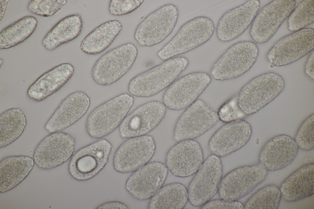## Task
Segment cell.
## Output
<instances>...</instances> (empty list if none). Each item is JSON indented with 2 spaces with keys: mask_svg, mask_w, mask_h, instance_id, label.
Returning a JSON list of instances; mask_svg holds the SVG:
<instances>
[{
  "mask_svg": "<svg viewBox=\"0 0 314 209\" xmlns=\"http://www.w3.org/2000/svg\"><path fill=\"white\" fill-rule=\"evenodd\" d=\"M188 64L184 57L168 59L133 78L128 85V92L138 97L154 96L170 86Z\"/></svg>",
  "mask_w": 314,
  "mask_h": 209,
  "instance_id": "cell-1",
  "label": "cell"
},
{
  "mask_svg": "<svg viewBox=\"0 0 314 209\" xmlns=\"http://www.w3.org/2000/svg\"><path fill=\"white\" fill-rule=\"evenodd\" d=\"M134 102L130 95L124 93L98 106L88 115L86 129L91 137L101 139L108 135L120 125Z\"/></svg>",
  "mask_w": 314,
  "mask_h": 209,
  "instance_id": "cell-2",
  "label": "cell"
},
{
  "mask_svg": "<svg viewBox=\"0 0 314 209\" xmlns=\"http://www.w3.org/2000/svg\"><path fill=\"white\" fill-rule=\"evenodd\" d=\"M285 82L282 77L273 72L254 78L241 89L238 95L239 106L246 115L258 112L283 90Z\"/></svg>",
  "mask_w": 314,
  "mask_h": 209,
  "instance_id": "cell-3",
  "label": "cell"
},
{
  "mask_svg": "<svg viewBox=\"0 0 314 209\" xmlns=\"http://www.w3.org/2000/svg\"><path fill=\"white\" fill-rule=\"evenodd\" d=\"M212 20L200 16L187 22L173 38L158 52L160 58L168 60L193 50L209 40L214 32Z\"/></svg>",
  "mask_w": 314,
  "mask_h": 209,
  "instance_id": "cell-4",
  "label": "cell"
},
{
  "mask_svg": "<svg viewBox=\"0 0 314 209\" xmlns=\"http://www.w3.org/2000/svg\"><path fill=\"white\" fill-rule=\"evenodd\" d=\"M138 54L136 47L128 43L114 48L96 62L91 70L94 81L102 86L110 85L119 80L130 69Z\"/></svg>",
  "mask_w": 314,
  "mask_h": 209,
  "instance_id": "cell-5",
  "label": "cell"
},
{
  "mask_svg": "<svg viewBox=\"0 0 314 209\" xmlns=\"http://www.w3.org/2000/svg\"><path fill=\"white\" fill-rule=\"evenodd\" d=\"M259 53L255 43L238 42L228 48L214 64L211 75L217 80L235 78L248 71L255 62Z\"/></svg>",
  "mask_w": 314,
  "mask_h": 209,
  "instance_id": "cell-6",
  "label": "cell"
},
{
  "mask_svg": "<svg viewBox=\"0 0 314 209\" xmlns=\"http://www.w3.org/2000/svg\"><path fill=\"white\" fill-rule=\"evenodd\" d=\"M112 147L108 140L103 139L79 150L69 162L70 174L78 181H86L93 178L107 164Z\"/></svg>",
  "mask_w": 314,
  "mask_h": 209,
  "instance_id": "cell-7",
  "label": "cell"
},
{
  "mask_svg": "<svg viewBox=\"0 0 314 209\" xmlns=\"http://www.w3.org/2000/svg\"><path fill=\"white\" fill-rule=\"evenodd\" d=\"M177 7L165 5L151 13L137 27L134 38L140 45L151 47L165 39L173 30L178 15Z\"/></svg>",
  "mask_w": 314,
  "mask_h": 209,
  "instance_id": "cell-8",
  "label": "cell"
},
{
  "mask_svg": "<svg viewBox=\"0 0 314 209\" xmlns=\"http://www.w3.org/2000/svg\"><path fill=\"white\" fill-rule=\"evenodd\" d=\"M219 120L217 112L204 101L197 100L178 119L173 139L177 142L193 139L211 129Z\"/></svg>",
  "mask_w": 314,
  "mask_h": 209,
  "instance_id": "cell-9",
  "label": "cell"
},
{
  "mask_svg": "<svg viewBox=\"0 0 314 209\" xmlns=\"http://www.w3.org/2000/svg\"><path fill=\"white\" fill-rule=\"evenodd\" d=\"M211 81L210 75L205 72H194L186 74L170 86L163 95V103L172 110L188 108L197 100Z\"/></svg>",
  "mask_w": 314,
  "mask_h": 209,
  "instance_id": "cell-10",
  "label": "cell"
},
{
  "mask_svg": "<svg viewBox=\"0 0 314 209\" xmlns=\"http://www.w3.org/2000/svg\"><path fill=\"white\" fill-rule=\"evenodd\" d=\"M314 30L303 28L280 40L269 51L267 57L273 68L292 63L313 50Z\"/></svg>",
  "mask_w": 314,
  "mask_h": 209,
  "instance_id": "cell-11",
  "label": "cell"
},
{
  "mask_svg": "<svg viewBox=\"0 0 314 209\" xmlns=\"http://www.w3.org/2000/svg\"><path fill=\"white\" fill-rule=\"evenodd\" d=\"M267 174V171L260 163L235 169L221 180L218 189L219 196L223 199L236 200L252 191Z\"/></svg>",
  "mask_w": 314,
  "mask_h": 209,
  "instance_id": "cell-12",
  "label": "cell"
},
{
  "mask_svg": "<svg viewBox=\"0 0 314 209\" xmlns=\"http://www.w3.org/2000/svg\"><path fill=\"white\" fill-rule=\"evenodd\" d=\"M75 144L74 139L68 133L59 131L51 133L34 150L35 163L39 168L45 170L59 166L72 157Z\"/></svg>",
  "mask_w": 314,
  "mask_h": 209,
  "instance_id": "cell-13",
  "label": "cell"
},
{
  "mask_svg": "<svg viewBox=\"0 0 314 209\" xmlns=\"http://www.w3.org/2000/svg\"><path fill=\"white\" fill-rule=\"evenodd\" d=\"M156 145L151 136L130 138L121 144L115 152L113 165L117 172L126 173L136 171L147 164L154 155Z\"/></svg>",
  "mask_w": 314,
  "mask_h": 209,
  "instance_id": "cell-14",
  "label": "cell"
},
{
  "mask_svg": "<svg viewBox=\"0 0 314 209\" xmlns=\"http://www.w3.org/2000/svg\"><path fill=\"white\" fill-rule=\"evenodd\" d=\"M222 174L220 157L214 154L203 162L190 182L188 200L195 206H202L214 196L218 189Z\"/></svg>",
  "mask_w": 314,
  "mask_h": 209,
  "instance_id": "cell-15",
  "label": "cell"
},
{
  "mask_svg": "<svg viewBox=\"0 0 314 209\" xmlns=\"http://www.w3.org/2000/svg\"><path fill=\"white\" fill-rule=\"evenodd\" d=\"M296 3L294 0H276L265 6L252 22L250 30L252 38L259 43L268 41L289 17Z\"/></svg>",
  "mask_w": 314,
  "mask_h": 209,
  "instance_id": "cell-16",
  "label": "cell"
},
{
  "mask_svg": "<svg viewBox=\"0 0 314 209\" xmlns=\"http://www.w3.org/2000/svg\"><path fill=\"white\" fill-rule=\"evenodd\" d=\"M166 107L163 103L152 101L136 108L123 121L119 132L123 138L144 135L155 128L166 115Z\"/></svg>",
  "mask_w": 314,
  "mask_h": 209,
  "instance_id": "cell-17",
  "label": "cell"
},
{
  "mask_svg": "<svg viewBox=\"0 0 314 209\" xmlns=\"http://www.w3.org/2000/svg\"><path fill=\"white\" fill-rule=\"evenodd\" d=\"M168 169L163 163L154 162L136 170L127 180L126 190L139 200L148 199L162 187L167 177Z\"/></svg>",
  "mask_w": 314,
  "mask_h": 209,
  "instance_id": "cell-18",
  "label": "cell"
},
{
  "mask_svg": "<svg viewBox=\"0 0 314 209\" xmlns=\"http://www.w3.org/2000/svg\"><path fill=\"white\" fill-rule=\"evenodd\" d=\"M203 161L202 147L193 139L178 142L170 149L166 158L168 169L174 176L182 177L196 173Z\"/></svg>",
  "mask_w": 314,
  "mask_h": 209,
  "instance_id": "cell-19",
  "label": "cell"
},
{
  "mask_svg": "<svg viewBox=\"0 0 314 209\" xmlns=\"http://www.w3.org/2000/svg\"><path fill=\"white\" fill-rule=\"evenodd\" d=\"M252 133L250 124L242 119L226 123L218 129L208 143L210 151L219 157L233 153L245 146Z\"/></svg>",
  "mask_w": 314,
  "mask_h": 209,
  "instance_id": "cell-20",
  "label": "cell"
},
{
  "mask_svg": "<svg viewBox=\"0 0 314 209\" xmlns=\"http://www.w3.org/2000/svg\"><path fill=\"white\" fill-rule=\"evenodd\" d=\"M259 4L258 0H250L225 13L217 25L216 36L219 40L228 42L242 34L257 15Z\"/></svg>",
  "mask_w": 314,
  "mask_h": 209,
  "instance_id": "cell-21",
  "label": "cell"
},
{
  "mask_svg": "<svg viewBox=\"0 0 314 209\" xmlns=\"http://www.w3.org/2000/svg\"><path fill=\"white\" fill-rule=\"evenodd\" d=\"M90 104V98L85 92L77 91L70 94L62 101L48 120L45 129L52 133L69 127L85 114Z\"/></svg>",
  "mask_w": 314,
  "mask_h": 209,
  "instance_id": "cell-22",
  "label": "cell"
},
{
  "mask_svg": "<svg viewBox=\"0 0 314 209\" xmlns=\"http://www.w3.org/2000/svg\"><path fill=\"white\" fill-rule=\"evenodd\" d=\"M299 148L290 136L281 134L269 140L262 149L259 160L267 171L283 169L291 163L296 157Z\"/></svg>",
  "mask_w": 314,
  "mask_h": 209,
  "instance_id": "cell-23",
  "label": "cell"
},
{
  "mask_svg": "<svg viewBox=\"0 0 314 209\" xmlns=\"http://www.w3.org/2000/svg\"><path fill=\"white\" fill-rule=\"evenodd\" d=\"M75 68L71 64L62 63L45 73L28 89L27 94L33 100L42 101L59 90L71 78Z\"/></svg>",
  "mask_w": 314,
  "mask_h": 209,
  "instance_id": "cell-24",
  "label": "cell"
},
{
  "mask_svg": "<svg viewBox=\"0 0 314 209\" xmlns=\"http://www.w3.org/2000/svg\"><path fill=\"white\" fill-rule=\"evenodd\" d=\"M314 165H304L294 172L282 184L281 196L288 202H295L314 194Z\"/></svg>",
  "mask_w": 314,
  "mask_h": 209,
  "instance_id": "cell-25",
  "label": "cell"
},
{
  "mask_svg": "<svg viewBox=\"0 0 314 209\" xmlns=\"http://www.w3.org/2000/svg\"><path fill=\"white\" fill-rule=\"evenodd\" d=\"M33 159L26 156L6 157L0 162V192L11 190L20 184L32 169Z\"/></svg>",
  "mask_w": 314,
  "mask_h": 209,
  "instance_id": "cell-26",
  "label": "cell"
},
{
  "mask_svg": "<svg viewBox=\"0 0 314 209\" xmlns=\"http://www.w3.org/2000/svg\"><path fill=\"white\" fill-rule=\"evenodd\" d=\"M83 22L78 14L70 15L58 22L46 34L43 44L48 50L52 51L62 44L77 38L81 34Z\"/></svg>",
  "mask_w": 314,
  "mask_h": 209,
  "instance_id": "cell-27",
  "label": "cell"
},
{
  "mask_svg": "<svg viewBox=\"0 0 314 209\" xmlns=\"http://www.w3.org/2000/svg\"><path fill=\"white\" fill-rule=\"evenodd\" d=\"M117 20L109 21L96 28L82 41L80 48L83 52L96 55L111 45L122 28Z\"/></svg>",
  "mask_w": 314,
  "mask_h": 209,
  "instance_id": "cell-28",
  "label": "cell"
},
{
  "mask_svg": "<svg viewBox=\"0 0 314 209\" xmlns=\"http://www.w3.org/2000/svg\"><path fill=\"white\" fill-rule=\"evenodd\" d=\"M188 200V191L183 184H170L161 187L151 197L149 209H182Z\"/></svg>",
  "mask_w": 314,
  "mask_h": 209,
  "instance_id": "cell-29",
  "label": "cell"
},
{
  "mask_svg": "<svg viewBox=\"0 0 314 209\" xmlns=\"http://www.w3.org/2000/svg\"><path fill=\"white\" fill-rule=\"evenodd\" d=\"M27 124L26 117L20 108H13L0 115V148L7 146L19 138Z\"/></svg>",
  "mask_w": 314,
  "mask_h": 209,
  "instance_id": "cell-30",
  "label": "cell"
},
{
  "mask_svg": "<svg viewBox=\"0 0 314 209\" xmlns=\"http://www.w3.org/2000/svg\"><path fill=\"white\" fill-rule=\"evenodd\" d=\"M38 21L32 16H27L4 29L0 34V48H9L29 37L36 27Z\"/></svg>",
  "mask_w": 314,
  "mask_h": 209,
  "instance_id": "cell-31",
  "label": "cell"
},
{
  "mask_svg": "<svg viewBox=\"0 0 314 209\" xmlns=\"http://www.w3.org/2000/svg\"><path fill=\"white\" fill-rule=\"evenodd\" d=\"M280 189L274 185H267L254 194L244 206L245 209H277L281 199Z\"/></svg>",
  "mask_w": 314,
  "mask_h": 209,
  "instance_id": "cell-32",
  "label": "cell"
},
{
  "mask_svg": "<svg viewBox=\"0 0 314 209\" xmlns=\"http://www.w3.org/2000/svg\"><path fill=\"white\" fill-rule=\"evenodd\" d=\"M314 5V0H304L294 9L288 21L289 30L297 31L313 22Z\"/></svg>",
  "mask_w": 314,
  "mask_h": 209,
  "instance_id": "cell-33",
  "label": "cell"
},
{
  "mask_svg": "<svg viewBox=\"0 0 314 209\" xmlns=\"http://www.w3.org/2000/svg\"><path fill=\"white\" fill-rule=\"evenodd\" d=\"M314 115L308 116L298 129L294 140L299 148L306 151L314 147Z\"/></svg>",
  "mask_w": 314,
  "mask_h": 209,
  "instance_id": "cell-34",
  "label": "cell"
},
{
  "mask_svg": "<svg viewBox=\"0 0 314 209\" xmlns=\"http://www.w3.org/2000/svg\"><path fill=\"white\" fill-rule=\"evenodd\" d=\"M67 2L65 0H33L28 4V8L33 13L43 17L52 16Z\"/></svg>",
  "mask_w": 314,
  "mask_h": 209,
  "instance_id": "cell-35",
  "label": "cell"
},
{
  "mask_svg": "<svg viewBox=\"0 0 314 209\" xmlns=\"http://www.w3.org/2000/svg\"><path fill=\"white\" fill-rule=\"evenodd\" d=\"M217 113L219 120L226 123L242 119L245 115L239 106L238 95L223 104Z\"/></svg>",
  "mask_w": 314,
  "mask_h": 209,
  "instance_id": "cell-36",
  "label": "cell"
},
{
  "mask_svg": "<svg viewBox=\"0 0 314 209\" xmlns=\"http://www.w3.org/2000/svg\"><path fill=\"white\" fill-rule=\"evenodd\" d=\"M143 2L142 0H112L110 2L109 10L110 13L113 15H124L135 10Z\"/></svg>",
  "mask_w": 314,
  "mask_h": 209,
  "instance_id": "cell-37",
  "label": "cell"
},
{
  "mask_svg": "<svg viewBox=\"0 0 314 209\" xmlns=\"http://www.w3.org/2000/svg\"><path fill=\"white\" fill-rule=\"evenodd\" d=\"M214 200L209 201L202 206V209H236L244 208L241 202L237 200Z\"/></svg>",
  "mask_w": 314,
  "mask_h": 209,
  "instance_id": "cell-38",
  "label": "cell"
},
{
  "mask_svg": "<svg viewBox=\"0 0 314 209\" xmlns=\"http://www.w3.org/2000/svg\"><path fill=\"white\" fill-rule=\"evenodd\" d=\"M313 51L308 57L305 66L306 74L311 79H314V53Z\"/></svg>",
  "mask_w": 314,
  "mask_h": 209,
  "instance_id": "cell-39",
  "label": "cell"
},
{
  "mask_svg": "<svg viewBox=\"0 0 314 209\" xmlns=\"http://www.w3.org/2000/svg\"><path fill=\"white\" fill-rule=\"evenodd\" d=\"M97 209H128L124 203L119 201H112L103 203L97 207Z\"/></svg>",
  "mask_w": 314,
  "mask_h": 209,
  "instance_id": "cell-40",
  "label": "cell"
},
{
  "mask_svg": "<svg viewBox=\"0 0 314 209\" xmlns=\"http://www.w3.org/2000/svg\"><path fill=\"white\" fill-rule=\"evenodd\" d=\"M0 19L1 21L5 12L6 8L8 5V0H0Z\"/></svg>",
  "mask_w": 314,
  "mask_h": 209,
  "instance_id": "cell-41",
  "label": "cell"
}]
</instances>
